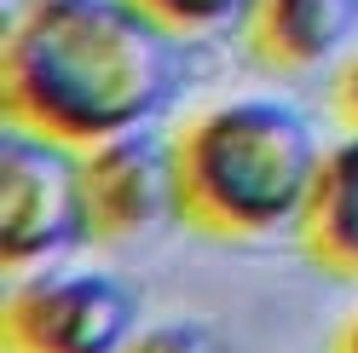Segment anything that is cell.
<instances>
[{"instance_id": "obj_1", "label": "cell", "mask_w": 358, "mask_h": 353, "mask_svg": "<svg viewBox=\"0 0 358 353\" xmlns=\"http://www.w3.org/2000/svg\"><path fill=\"white\" fill-rule=\"evenodd\" d=\"M179 76V35L139 0H29L6 24L0 104L6 122L87 151L150 127Z\"/></svg>"}, {"instance_id": "obj_2", "label": "cell", "mask_w": 358, "mask_h": 353, "mask_svg": "<svg viewBox=\"0 0 358 353\" xmlns=\"http://www.w3.org/2000/svg\"><path fill=\"white\" fill-rule=\"evenodd\" d=\"M324 168L312 122L283 99H231L173 134L179 220L203 237H272L301 226Z\"/></svg>"}, {"instance_id": "obj_3", "label": "cell", "mask_w": 358, "mask_h": 353, "mask_svg": "<svg viewBox=\"0 0 358 353\" xmlns=\"http://www.w3.org/2000/svg\"><path fill=\"white\" fill-rule=\"evenodd\" d=\"M76 244H87L81 151L6 122L0 134V261L12 272H29Z\"/></svg>"}, {"instance_id": "obj_4", "label": "cell", "mask_w": 358, "mask_h": 353, "mask_svg": "<svg viewBox=\"0 0 358 353\" xmlns=\"http://www.w3.org/2000/svg\"><path fill=\"white\" fill-rule=\"evenodd\" d=\"M6 353H122L139 336L133 284L99 267L29 272L6 296Z\"/></svg>"}, {"instance_id": "obj_5", "label": "cell", "mask_w": 358, "mask_h": 353, "mask_svg": "<svg viewBox=\"0 0 358 353\" xmlns=\"http://www.w3.org/2000/svg\"><path fill=\"white\" fill-rule=\"evenodd\" d=\"M81 203H87V244H122L179 214L173 191V139L156 127H133L122 139L81 151Z\"/></svg>"}, {"instance_id": "obj_6", "label": "cell", "mask_w": 358, "mask_h": 353, "mask_svg": "<svg viewBox=\"0 0 358 353\" xmlns=\"http://www.w3.org/2000/svg\"><path fill=\"white\" fill-rule=\"evenodd\" d=\"M358 35V0H255L249 6V58L272 76H306L347 58Z\"/></svg>"}, {"instance_id": "obj_7", "label": "cell", "mask_w": 358, "mask_h": 353, "mask_svg": "<svg viewBox=\"0 0 358 353\" xmlns=\"http://www.w3.org/2000/svg\"><path fill=\"white\" fill-rule=\"evenodd\" d=\"M301 249L335 278H358V134H341L324 151L312 203L301 214Z\"/></svg>"}, {"instance_id": "obj_8", "label": "cell", "mask_w": 358, "mask_h": 353, "mask_svg": "<svg viewBox=\"0 0 358 353\" xmlns=\"http://www.w3.org/2000/svg\"><path fill=\"white\" fill-rule=\"evenodd\" d=\"M139 6L156 24H168L173 35H203V29L231 24V18H249L255 0H139Z\"/></svg>"}, {"instance_id": "obj_9", "label": "cell", "mask_w": 358, "mask_h": 353, "mask_svg": "<svg viewBox=\"0 0 358 353\" xmlns=\"http://www.w3.org/2000/svg\"><path fill=\"white\" fill-rule=\"evenodd\" d=\"M122 353H231L226 342H220V330L196 324V319H173V324H150L139 330Z\"/></svg>"}, {"instance_id": "obj_10", "label": "cell", "mask_w": 358, "mask_h": 353, "mask_svg": "<svg viewBox=\"0 0 358 353\" xmlns=\"http://www.w3.org/2000/svg\"><path fill=\"white\" fill-rule=\"evenodd\" d=\"M329 104L335 116L347 122V134H358V47L335 64V81H329Z\"/></svg>"}, {"instance_id": "obj_11", "label": "cell", "mask_w": 358, "mask_h": 353, "mask_svg": "<svg viewBox=\"0 0 358 353\" xmlns=\"http://www.w3.org/2000/svg\"><path fill=\"white\" fill-rule=\"evenodd\" d=\"M329 353H358V313L335 330V347H329Z\"/></svg>"}]
</instances>
